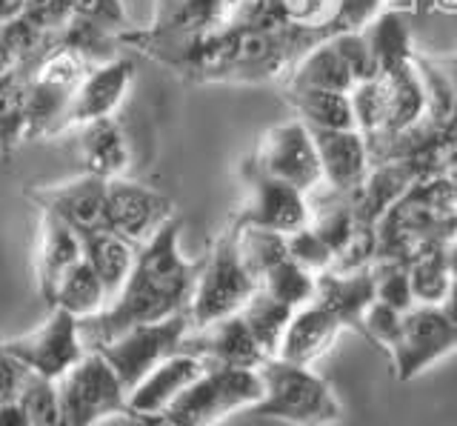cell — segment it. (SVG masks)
Returning <instances> with one entry per match:
<instances>
[{
    "instance_id": "1",
    "label": "cell",
    "mask_w": 457,
    "mask_h": 426,
    "mask_svg": "<svg viewBox=\"0 0 457 426\" xmlns=\"http://www.w3.org/2000/svg\"><path fill=\"white\" fill-rule=\"evenodd\" d=\"M180 226V218H171L146 244H140L135 269L118 297L109 301V306L97 315L80 318L86 349L104 347L132 326L189 312L200 266L183 258Z\"/></svg>"
},
{
    "instance_id": "2",
    "label": "cell",
    "mask_w": 457,
    "mask_h": 426,
    "mask_svg": "<svg viewBox=\"0 0 457 426\" xmlns=\"http://www.w3.org/2000/svg\"><path fill=\"white\" fill-rule=\"evenodd\" d=\"M263 397L254 406L261 418H275L292 426H335L343 421V406L335 389L309 366L269 358L261 366Z\"/></svg>"
},
{
    "instance_id": "3",
    "label": "cell",
    "mask_w": 457,
    "mask_h": 426,
    "mask_svg": "<svg viewBox=\"0 0 457 426\" xmlns=\"http://www.w3.org/2000/svg\"><path fill=\"white\" fill-rule=\"evenodd\" d=\"M263 397L261 369H237V366H206L189 389H183L163 412L166 426H214L237 409L257 406Z\"/></svg>"
},
{
    "instance_id": "4",
    "label": "cell",
    "mask_w": 457,
    "mask_h": 426,
    "mask_svg": "<svg viewBox=\"0 0 457 426\" xmlns=\"http://www.w3.org/2000/svg\"><path fill=\"white\" fill-rule=\"evenodd\" d=\"M261 289L246 261H243L240 246H237V230H228L218 244L212 246L206 263L200 266L195 295L189 304V318L192 326H209L214 321H223L252 301V295Z\"/></svg>"
},
{
    "instance_id": "5",
    "label": "cell",
    "mask_w": 457,
    "mask_h": 426,
    "mask_svg": "<svg viewBox=\"0 0 457 426\" xmlns=\"http://www.w3.org/2000/svg\"><path fill=\"white\" fill-rule=\"evenodd\" d=\"M69 426H95L112 415H129V389L97 349H89L54 380Z\"/></svg>"
},
{
    "instance_id": "6",
    "label": "cell",
    "mask_w": 457,
    "mask_h": 426,
    "mask_svg": "<svg viewBox=\"0 0 457 426\" xmlns=\"http://www.w3.org/2000/svg\"><path fill=\"white\" fill-rule=\"evenodd\" d=\"M189 332H192L189 312H180V315H171L166 321L132 326V330L112 338L109 344L97 347V352L112 363V369L123 380V387L132 392L157 363L183 352Z\"/></svg>"
},
{
    "instance_id": "7",
    "label": "cell",
    "mask_w": 457,
    "mask_h": 426,
    "mask_svg": "<svg viewBox=\"0 0 457 426\" xmlns=\"http://www.w3.org/2000/svg\"><path fill=\"white\" fill-rule=\"evenodd\" d=\"M457 349V323L437 304H414L403 312V330L392 347V363L400 380H411Z\"/></svg>"
},
{
    "instance_id": "8",
    "label": "cell",
    "mask_w": 457,
    "mask_h": 426,
    "mask_svg": "<svg viewBox=\"0 0 457 426\" xmlns=\"http://www.w3.org/2000/svg\"><path fill=\"white\" fill-rule=\"evenodd\" d=\"M6 347L29 372L49 380H61L89 352L80 335V318L63 309H52L49 321L26 335L9 338Z\"/></svg>"
},
{
    "instance_id": "9",
    "label": "cell",
    "mask_w": 457,
    "mask_h": 426,
    "mask_svg": "<svg viewBox=\"0 0 457 426\" xmlns=\"http://www.w3.org/2000/svg\"><path fill=\"white\" fill-rule=\"evenodd\" d=\"M252 163L271 178L292 183L300 192H309L323 183L318 144L300 118L271 126L257 146V158Z\"/></svg>"
},
{
    "instance_id": "10",
    "label": "cell",
    "mask_w": 457,
    "mask_h": 426,
    "mask_svg": "<svg viewBox=\"0 0 457 426\" xmlns=\"http://www.w3.org/2000/svg\"><path fill=\"white\" fill-rule=\"evenodd\" d=\"M237 226L266 230L278 235H295L309 226V204L306 192H300L292 183H283L261 172L252 163L249 172V201L243 206Z\"/></svg>"
},
{
    "instance_id": "11",
    "label": "cell",
    "mask_w": 457,
    "mask_h": 426,
    "mask_svg": "<svg viewBox=\"0 0 457 426\" xmlns=\"http://www.w3.org/2000/svg\"><path fill=\"white\" fill-rule=\"evenodd\" d=\"M29 197L43 212L66 221L80 235L109 230V180L97 175L83 172L75 180L29 189Z\"/></svg>"
},
{
    "instance_id": "12",
    "label": "cell",
    "mask_w": 457,
    "mask_h": 426,
    "mask_svg": "<svg viewBox=\"0 0 457 426\" xmlns=\"http://www.w3.org/2000/svg\"><path fill=\"white\" fill-rule=\"evenodd\" d=\"M171 218V201L166 195L126 178L109 180V230L129 238L132 244L146 240Z\"/></svg>"
},
{
    "instance_id": "13",
    "label": "cell",
    "mask_w": 457,
    "mask_h": 426,
    "mask_svg": "<svg viewBox=\"0 0 457 426\" xmlns=\"http://www.w3.org/2000/svg\"><path fill=\"white\" fill-rule=\"evenodd\" d=\"M183 352L197 355L206 366H237V369H261L269 358L254 340L249 323L243 315H228L209 326H192Z\"/></svg>"
},
{
    "instance_id": "14",
    "label": "cell",
    "mask_w": 457,
    "mask_h": 426,
    "mask_svg": "<svg viewBox=\"0 0 457 426\" xmlns=\"http://www.w3.org/2000/svg\"><path fill=\"white\" fill-rule=\"evenodd\" d=\"M132 80L135 63L129 58H112L106 63L92 66L80 80V87L75 89V95H71L69 109L63 115V129L112 118V112L120 106L129 87H132Z\"/></svg>"
},
{
    "instance_id": "15",
    "label": "cell",
    "mask_w": 457,
    "mask_h": 426,
    "mask_svg": "<svg viewBox=\"0 0 457 426\" xmlns=\"http://www.w3.org/2000/svg\"><path fill=\"white\" fill-rule=\"evenodd\" d=\"M206 372V363L192 352H178L157 363L137 387L129 392V415L135 418H163V412L178 401L183 389Z\"/></svg>"
},
{
    "instance_id": "16",
    "label": "cell",
    "mask_w": 457,
    "mask_h": 426,
    "mask_svg": "<svg viewBox=\"0 0 457 426\" xmlns=\"http://www.w3.org/2000/svg\"><path fill=\"white\" fill-rule=\"evenodd\" d=\"M323 180L335 192H354L369 178V140L361 129H312Z\"/></svg>"
},
{
    "instance_id": "17",
    "label": "cell",
    "mask_w": 457,
    "mask_h": 426,
    "mask_svg": "<svg viewBox=\"0 0 457 426\" xmlns=\"http://www.w3.org/2000/svg\"><path fill=\"white\" fill-rule=\"evenodd\" d=\"M343 323L332 309H326L320 301H312L306 306L295 309L280 340L278 358L297 366H309L332 349L337 335L343 332Z\"/></svg>"
},
{
    "instance_id": "18",
    "label": "cell",
    "mask_w": 457,
    "mask_h": 426,
    "mask_svg": "<svg viewBox=\"0 0 457 426\" xmlns=\"http://www.w3.org/2000/svg\"><path fill=\"white\" fill-rule=\"evenodd\" d=\"M318 301L326 309H332L346 326H354V330L361 332L366 309L378 301L371 266L369 269H326V272L318 275Z\"/></svg>"
},
{
    "instance_id": "19",
    "label": "cell",
    "mask_w": 457,
    "mask_h": 426,
    "mask_svg": "<svg viewBox=\"0 0 457 426\" xmlns=\"http://www.w3.org/2000/svg\"><path fill=\"white\" fill-rule=\"evenodd\" d=\"M80 238H83V258L89 261L97 278L104 280L109 301H114L118 292L123 289V283L129 280V275H132L140 246L112 230L83 232Z\"/></svg>"
},
{
    "instance_id": "20",
    "label": "cell",
    "mask_w": 457,
    "mask_h": 426,
    "mask_svg": "<svg viewBox=\"0 0 457 426\" xmlns=\"http://www.w3.org/2000/svg\"><path fill=\"white\" fill-rule=\"evenodd\" d=\"M83 258V238L78 230L61 218L43 212L40 221V246H37V287L46 297L69 266H75Z\"/></svg>"
},
{
    "instance_id": "21",
    "label": "cell",
    "mask_w": 457,
    "mask_h": 426,
    "mask_svg": "<svg viewBox=\"0 0 457 426\" xmlns=\"http://www.w3.org/2000/svg\"><path fill=\"white\" fill-rule=\"evenodd\" d=\"M286 89H332V92H352L354 75L349 63L343 61L335 40L326 38L314 44L297 58L289 78H286Z\"/></svg>"
},
{
    "instance_id": "22",
    "label": "cell",
    "mask_w": 457,
    "mask_h": 426,
    "mask_svg": "<svg viewBox=\"0 0 457 426\" xmlns=\"http://www.w3.org/2000/svg\"><path fill=\"white\" fill-rule=\"evenodd\" d=\"M129 144L120 132V126L112 118L92 121L80 126V161L83 172L97 175L104 180L120 178L129 166Z\"/></svg>"
},
{
    "instance_id": "23",
    "label": "cell",
    "mask_w": 457,
    "mask_h": 426,
    "mask_svg": "<svg viewBox=\"0 0 457 426\" xmlns=\"http://www.w3.org/2000/svg\"><path fill=\"white\" fill-rule=\"evenodd\" d=\"M43 301H49L52 309H63L75 318H89L109 306V295H106L104 280H100L97 272L89 266V261L80 258L75 266H69L66 272L57 278L52 292L43 297Z\"/></svg>"
},
{
    "instance_id": "24",
    "label": "cell",
    "mask_w": 457,
    "mask_h": 426,
    "mask_svg": "<svg viewBox=\"0 0 457 426\" xmlns=\"http://www.w3.org/2000/svg\"><path fill=\"white\" fill-rule=\"evenodd\" d=\"M223 0H154V18L146 26L154 35H195L220 26L228 18Z\"/></svg>"
},
{
    "instance_id": "25",
    "label": "cell",
    "mask_w": 457,
    "mask_h": 426,
    "mask_svg": "<svg viewBox=\"0 0 457 426\" xmlns=\"http://www.w3.org/2000/svg\"><path fill=\"white\" fill-rule=\"evenodd\" d=\"M383 80L386 89H389V123H386V132L395 135L411 129L428 106L423 72L411 61L406 66L392 69V72H383Z\"/></svg>"
},
{
    "instance_id": "26",
    "label": "cell",
    "mask_w": 457,
    "mask_h": 426,
    "mask_svg": "<svg viewBox=\"0 0 457 426\" xmlns=\"http://www.w3.org/2000/svg\"><path fill=\"white\" fill-rule=\"evenodd\" d=\"M297 118L309 129H357L354 106L349 92L332 89H286Z\"/></svg>"
},
{
    "instance_id": "27",
    "label": "cell",
    "mask_w": 457,
    "mask_h": 426,
    "mask_svg": "<svg viewBox=\"0 0 457 426\" xmlns=\"http://www.w3.org/2000/svg\"><path fill=\"white\" fill-rule=\"evenodd\" d=\"M240 315L249 323V330L257 344H261V349L266 352V358H278L283 332L289 326L295 309L278 301V297H271L266 289H257L252 295V301L240 309Z\"/></svg>"
},
{
    "instance_id": "28",
    "label": "cell",
    "mask_w": 457,
    "mask_h": 426,
    "mask_svg": "<svg viewBox=\"0 0 457 426\" xmlns=\"http://www.w3.org/2000/svg\"><path fill=\"white\" fill-rule=\"evenodd\" d=\"M261 289H266L271 297H278L286 306L300 309L312 301H318V275L309 272L306 266H300L292 255L275 263L261 278Z\"/></svg>"
},
{
    "instance_id": "29",
    "label": "cell",
    "mask_w": 457,
    "mask_h": 426,
    "mask_svg": "<svg viewBox=\"0 0 457 426\" xmlns=\"http://www.w3.org/2000/svg\"><path fill=\"white\" fill-rule=\"evenodd\" d=\"M371 52H375V61L383 72H392L397 66L411 63V49H409V29L400 15L395 12H386V15H378L363 29Z\"/></svg>"
},
{
    "instance_id": "30",
    "label": "cell",
    "mask_w": 457,
    "mask_h": 426,
    "mask_svg": "<svg viewBox=\"0 0 457 426\" xmlns=\"http://www.w3.org/2000/svg\"><path fill=\"white\" fill-rule=\"evenodd\" d=\"M32 75L23 69H14L9 75H0V152H12L21 144L26 132V92Z\"/></svg>"
},
{
    "instance_id": "31",
    "label": "cell",
    "mask_w": 457,
    "mask_h": 426,
    "mask_svg": "<svg viewBox=\"0 0 457 426\" xmlns=\"http://www.w3.org/2000/svg\"><path fill=\"white\" fill-rule=\"evenodd\" d=\"M411 275V289H414V301L418 304H443L446 295L452 289V263H449V252L443 249H432L423 252L414 258V263L409 266Z\"/></svg>"
},
{
    "instance_id": "32",
    "label": "cell",
    "mask_w": 457,
    "mask_h": 426,
    "mask_svg": "<svg viewBox=\"0 0 457 426\" xmlns=\"http://www.w3.org/2000/svg\"><path fill=\"white\" fill-rule=\"evenodd\" d=\"M237 246L243 261H246L249 272L261 280L271 266L280 263L283 258H289V244H286V235L278 232H266V230H252V226H237Z\"/></svg>"
},
{
    "instance_id": "33",
    "label": "cell",
    "mask_w": 457,
    "mask_h": 426,
    "mask_svg": "<svg viewBox=\"0 0 457 426\" xmlns=\"http://www.w3.org/2000/svg\"><path fill=\"white\" fill-rule=\"evenodd\" d=\"M349 95H352L357 129L363 135L386 132V123H389V89H386L383 75L354 83V89Z\"/></svg>"
},
{
    "instance_id": "34",
    "label": "cell",
    "mask_w": 457,
    "mask_h": 426,
    "mask_svg": "<svg viewBox=\"0 0 457 426\" xmlns=\"http://www.w3.org/2000/svg\"><path fill=\"white\" fill-rule=\"evenodd\" d=\"M371 275H375V295L378 301L389 304L400 312H409L414 304V289H411V275L409 266L400 261H383L378 266H371Z\"/></svg>"
},
{
    "instance_id": "35",
    "label": "cell",
    "mask_w": 457,
    "mask_h": 426,
    "mask_svg": "<svg viewBox=\"0 0 457 426\" xmlns=\"http://www.w3.org/2000/svg\"><path fill=\"white\" fill-rule=\"evenodd\" d=\"M286 244H289L292 258L314 275H320L326 269L335 266V249L326 244V238L314 230V226H303L300 232L286 235Z\"/></svg>"
},
{
    "instance_id": "36",
    "label": "cell",
    "mask_w": 457,
    "mask_h": 426,
    "mask_svg": "<svg viewBox=\"0 0 457 426\" xmlns=\"http://www.w3.org/2000/svg\"><path fill=\"white\" fill-rule=\"evenodd\" d=\"M386 0H335L332 15L323 23L326 38L337 32H363L380 15Z\"/></svg>"
},
{
    "instance_id": "37",
    "label": "cell",
    "mask_w": 457,
    "mask_h": 426,
    "mask_svg": "<svg viewBox=\"0 0 457 426\" xmlns=\"http://www.w3.org/2000/svg\"><path fill=\"white\" fill-rule=\"evenodd\" d=\"M400 330H403V312L383 304V301H375L363 315V335L371 340V344H378L380 349H389L397 344L400 338Z\"/></svg>"
},
{
    "instance_id": "38",
    "label": "cell",
    "mask_w": 457,
    "mask_h": 426,
    "mask_svg": "<svg viewBox=\"0 0 457 426\" xmlns=\"http://www.w3.org/2000/svg\"><path fill=\"white\" fill-rule=\"evenodd\" d=\"M71 9H75V18L92 21L114 35L129 29V15H126L123 0H71Z\"/></svg>"
},
{
    "instance_id": "39",
    "label": "cell",
    "mask_w": 457,
    "mask_h": 426,
    "mask_svg": "<svg viewBox=\"0 0 457 426\" xmlns=\"http://www.w3.org/2000/svg\"><path fill=\"white\" fill-rule=\"evenodd\" d=\"M21 15L49 32H61L75 18V9H71V0H23Z\"/></svg>"
},
{
    "instance_id": "40",
    "label": "cell",
    "mask_w": 457,
    "mask_h": 426,
    "mask_svg": "<svg viewBox=\"0 0 457 426\" xmlns=\"http://www.w3.org/2000/svg\"><path fill=\"white\" fill-rule=\"evenodd\" d=\"M29 369L9 352L6 340H0V404L14 401L23 389Z\"/></svg>"
},
{
    "instance_id": "41",
    "label": "cell",
    "mask_w": 457,
    "mask_h": 426,
    "mask_svg": "<svg viewBox=\"0 0 457 426\" xmlns=\"http://www.w3.org/2000/svg\"><path fill=\"white\" fill-rule=\"evenodd\" d=\"M0 426H29L26 409H23V404L18 401V397H14V401L0 404Z\"/></svg>"
},
{
    "instance_id": "42",
    "label": "cell",
    "mask_w": 457,
    "mask_h": 426,
    "mask_svg": "<svg viewBox=\"0 0 457 426\" xmlns=\"http://www.w3.org/2000/svg\"><path fill=\"white\" fill-rule=\"evenodd\" d=\"M440 306L446 309V315L457 323V275H454V280H452V289H449V295H446V301H443Z\"/></svg>"
},
{
    "instance_id": "43",
    "label": "cell",
    "mask_w": 457,
    "mask_h": 426,
    "mask_svg": "<svg viewBox=\"0 0 457 426\" xmlns=\"http://www.w3.org/2000/svg\"><path fill=\"white\" fill-rule=\"evenodd\" d=\"M21 9H23V0H0V21L21 15Z\"/></svg>"
},
{
    "instance_id": "44",
    "label": "cell",
    "mask_w": 457,
    "mask_h": 426,
    "mask_svg": "<svg viewBox=\"0 0 457 426\" xmlns=\"http://www.w3.org/2000/svg\"><path fill=\"white\" fill-rule=\"evenodd\" d=\"M449 263H452V272L457 275V244H454L452 252H449Z\"/></svg>"
},
{
    "instance_id": "45",
    "label": "cell",
    "mask_w": 457,
    "mask_h": 426,
    "mask_svg": "<svg viewBox=\"0 0 457 426\" xmlns=\"http://www.w3.org/2000/svg\"><path fill=\"white\" fill-rule=\"evenodd\" d=\"M223 4H226V6H228V9H235V6H237V4H240V0H223Z\"/></svg>"
},
{
    "instance_id": "46",
    "label": "cell",
    "mask_w": 457,
    "mask_h": 426,
    "mask_svg": "<svg viewBox=\"0 0 457 426\" xmlns=\"http://www.w3.org/2000/svg\"><path fill=\"white\" fill-rule=\"evenodd\" d=\"M54 426H69V421H63V423H54Z\"/></svg>"
}]
</instances>
